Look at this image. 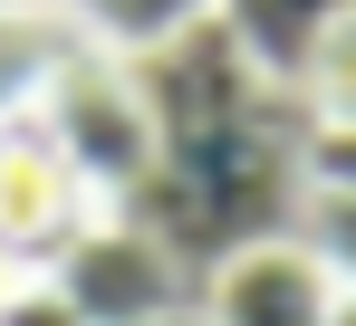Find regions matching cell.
<instances>
[{
	"label": "cell",
	"mask_w": 356,
	"mask_h": 326,
	"mask_svg": "<svg viewBox=\"0 0 356 326\" xmlns=\"http://www.w3.org/2000/svg\"><path fill=\"white\" fill-rule=\"evenodd\" d=\"M135 87L154 106V182L125 202V221H145L193 288L241 250L289 240L308 192V115L289 106V87H270L241 58L222 19L145 58Z\"/></svg>",
	"instance_id": "1"
},
{
	"label": "cell",
	"mask_w": 356,
	"mask_h": 326,
	"mask_svg": "<svg viewBox=\"0 0 356 326\" xmlns=\"http://www.w3.org/2000/svg\"><path fill=\"white\" fill-rule=\"evenodd\" d=\"M308 182L356 192V125H318V135H308Z\"/></svg>",
	"instance_id": "11"
},
{
	"label": "cell",
	"mask_w": 356,
	"mask_h": 326,
	"mask_svg": "<svg viewBox=\"0 0 356 326\" xmlns=\"http://www.w3.org/2000/svg\"><path fill=\"white\" fill-rule=\"evenodd\" d=\"M87 221H97V192H87L29 125H10V144H0V240H10L29 269H49Z\"/></svg>",
	"instance_id": "4"
},
{
	"label": "cell",
	"mask_w": 356,
	"mask_h": 326,
	"mask_svg": "<svg viewBox=\"0 0 356 326\" xmlns=\"http://www.w3.org/2000/svg\"><path fill=\"white\" fill-rule=\"evenodd\" d=\"M29 135L97 192V212H125V202L154 182V106H145L135 67H116V58H97V49H77L58 77H49Z\"/></svg>",
	"instance_id": "2"
},
{
	"label": "cell",
	"mask_w": 356,
	"mask_h": 326,
	"mask_svg": "<svg viewBox=\"0 0 356 326\" xmlns=\"http://www.w3.org/2000/svg\"><path fill=\"white\" fill-rule=\"evenodd\" d=\"M289 250L327 278L337 298H356V192L308 182V192H298V221H289Z\"/></svg>",
	"instance_id": "10"
},
{
	"label": "cell",
	"mask_w": 356,
	"mask_h": 326,
	"mask_svg": "<svg viewBox=\"0 0 356 326\" xmlns=\"http://www.w3.org/2000/svg\"><path fill=\"white\" fill-rule=\"evenodd\" d=\"M337 10H356V0H222V29L241 39V58H250L270 87H289L308 39H318Z\"/></svg>",
	"instance_id": "8"
},
{
	"label": "cell",
	"mask_w": 356,
	"mask_h": 326,
	"mask_svg": "<svg viewBox=\"0 0 356 326\" xmlns=\"http://www.w3.org/2000/svg\"><path fill=\"white\" fill-rule=\"evenodd\" d=\"M0 144H10V125H0Z\"/></svg>",
	"instance_id": "15"
},
{
	"label": "cell",
	"mask_w": 356,
	"mask_h": 326,
	"mask_svg": "<svg viewBox=\"0 0 356 326\" xmlns=\"http://www.w3.org/2000/svg\"><path fill=\"white\" fill-rule=\"evenodd\" d=\"M49 10L77 29V49L116 58V67H145V58L183 49L193 29L222 19V0H49Z\"/></svg>",
	"instance_id": "6"
},
{
	"label": "cell",
	"mask_w": 356,
	"mask_h": 326,
	"mask_svg": "<svg viewBox=\"0 0 356 326\" xmlns=\"http://www.w3.org/2000/svg\"><path fill=\"white\" fill-rule=\"evenodd\" d=\"M39 278L77 307V326H174L183 307L202 298V288L183 278V259L145 221H125V212H97Z\"/></svg>",
	"instance_id": "3"
},
{
	"label": "cell",
	"mask_w": 356,
	"mask_h": 326,
	"mask_svg": "<svg viewBox=\"0 0 356 326\" xmlns=\"http://www.w3.org/2000/svg\"><path fill=\"white\" fill-rule=\"evenodd\" d=\"M67 58H77V29L49 0H0V125H29Z\"/></svg>",
	"instance_id": "7"
},
{
	"label": "cell",
	"mask_w": 356,
	"mask_h": 326,
	"mask_svg": "<svg viewBox=\"0 0 356 326\" xmlns=\"http://www.w3.org/2000/svg\"><path fill=\"white\" fill-rule=\"evenodd\" d=\"M327 326H356V298H327Z\"/></svg>",
	"instance_id": "14"
},
{
	"label": "cell",
	"mask_w": 356,
	"mask_h": 326,
	"mask_svg": "<svg viewBox=\"0 0 356 326\" xmlns=\"http://www.w3.org/2000/svg\"><path fill=\"white\" fill-rule=\"evenodd\" d=\"M289 106L308 115V135L318 125H356V10H337L308 39V58H298V77H289Z\"/></svg>",
	"instance_id": "9"
},
{
	"label": "cell",
	"mask_w": 356,
	"mask_h": 326,
	"mask_svg": "<svg viewBox=\"0 0 356 326\" xmlns=\"http://www.w3.org/2000/svg\"><path fill=\"white\" fill-rule=\"evenodd\" d=\"M0 326H77V307H67L49 278H29V288H19V298L0 307Z\"/></svg>",
	"instance_id": "12"
},
{
	"label": "cell",
	"mask_w": 356,
	"mask_h": 326,
	"mask_svg": "<svg viewBox=\"0 0 356 326\" xmlns=\"http://www.w3.org/2000/svg\"><path fill=\"white\" fill-rule=\"evenodd\" d=\"M327 278L298 259L289 240H270V250H241L222 269L202 278V317L212 326H327Z\"/></svg>",
	"instance_id": "5"
},
{
	"label": "cell",
	"mask_w": 356,
	"mask_h": 326,
	"mask_svg": "<svg viewBox=\"0 0 356 326\" xmlns=\"http://www.w3.org/2000/svg\"><path fill=\"white\" fill-rule=\"evenodd\" d=\"M29 278H39V269H29V259H19V250H10V240H0V307H10V298H19V288H29Z\"/></svg>",
	"instance_id": "13"
}]
</instances>
